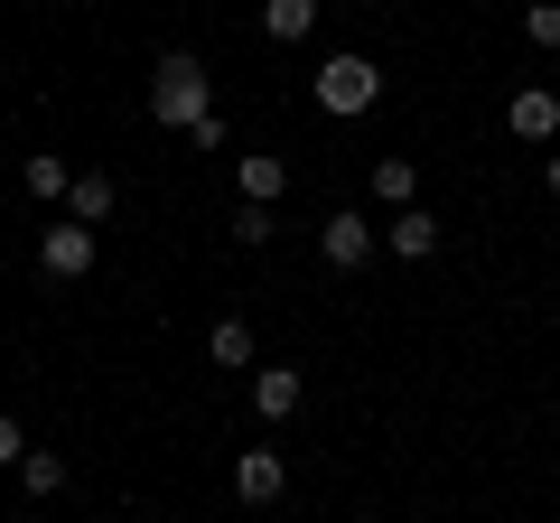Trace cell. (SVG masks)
Here are the masks:
<instances>
[{
	"mask_svg": "<svg viewBox=\"0 0 560 523\" xmlns=\"http://www.w3.org/2000/svg\"><path fill=\"white\" fill-rule=\"evenodd\" d=\"M504 121H514V141H541V150H551V141H560V94H551V84H523V94L504 103Z\"/></svg>",
	"mask_w": 560,
	"mask_h": 523,
	"instance_id": "obj_4",
	"label": "cell"
},
{
	"mask_svg": "<svg viewBox=\"0 0 560 523\" xmlns=\"http://www.w3.org/2000/svg\"><path fill=\"white\" fill-rule=\"evenodd\" d=\"M20 178H28V197H47V206H57L66 187H75V168H66L57 150H28V168H20Z\"/></svg>",
	"mask_w": 560,
	"mask_h": 523,
	"instance_id": "obj_12",
	"label": "cell"
},
{
	"mask_svg": "<svg viewBox=\"0 0 560 523\" xmlns=\"http://www.w3.org/2000/svg\"><path fill=\"white\" fill-rule=\"evenodd\" d=\"M66 216H75V224H103V216H113V178H103V168H84V178L66 187Z\"/></svg>",
	"mask_w": 560,
	"mask_h": 523,
	"instance_id": "obj_10",
	"label": "cell"
},
{
	"mask_svg": "<svg viewBox=\"0 0 560 523\" xmlns=\"http://www.w3.org/2000/svg\"><path fill=\"white\" fill-rule=\"evenodd\" d=\"M261 28H271L280 47H290V38H308V28H318V0H261Z\"/></svg>",
	"mask_w": 560,
	"mask_h": 523,
	"instance_id": "obj_11",
	"label": "cell"
},
{
	"mask_svg": "<svg viewBox=\"0 0 560 523\" xmlns=\"http://www.w3.org/2000/svg\"><path fill=\"white\" fill-rule=\"evenodd\" d=\"M280 187H290V168L271 150H243V206H280Z\"/></svg>",
	"mask_w": 560,
	"mask_h": 523,
	"instance_id": "obj_9",
	"label": "cell"
},
{
	"mask_svg": "<svg viewBox=\"0 0 560 523\" xmlns=\"http://www.w3.org/2000/svg\"><path fill=\"white\" fill-rule=\"evenodd\" d=\"M523 38L551 57V47H560V0H523Z\"/></svg>",
	"mask_w": 560,
	"mask_h": 523,
	"instance_id": "obj_15",
	"label": "cell"
},
{
	"mask_svg": "<svg viewBox=\"0 0 560 523\" xmlns=\"http://www.w3.org/2000/svg\"><path fill=\"white\" fill-rule=\"evenodd\" d=\"M206 113H215V103H206V66L187 57V47H168L160 75H150V121H160V131H197Z\"/></svg>",
	"mask_w": 560,
	"mask_h": 523,
	"instance_id": "obj_1",
	"label": "cell"
},
{
	"mask_svg": "<svg viewBox=\"0 0 560 523\" xmlns=\"http://www.w3.org/2000/svg\"><path fill=\"white\" fill-rule=\"evenodd\" d=\"M374 94H383L374 57H327V66H318V113L355 121V113H374Z\"/></svg>",
	"mask_w": 560,
	"mask_h": 523,
	"instance_id": "obj_2",
	"label": "cell"
},
{
	"mask_svg": "<svg viewBox=\"0 0 560 523\" xmlns=\"http://www.w3.org/2000/svg\"><path fill=\"white\" fill-rule=\"evenodd\" d=\"M541 187H551V197H560V150H551V160H541Z\"/></svg>",
	"mask_w": 560,
	"mask_h": 523,
	"instance_id": "obj_19",
	"label": "cell"
},
{
	"mask_svg": "<svg viewBox=\"0 0 560 523\" xmlns=\"http://www.w3.org/2000/svg\"><path fill=\"white\" fill-rule=\"evenodd\" d=\"M234 234H243V243H271V234H280V216H271V206H243Z\"/></svg>",
	"mask_w": 560,
	"mask_h": 523,
	"instance_id": "obj_17",
	"label": "cell"
},
{
	"mask_svg": "<svg viewBox=\"0 0 560 523\" xmlns=\"http://www.w3.org/2000/svg\"><path fill=\"white\" fill-rule=\"evenodd\" d=\"M20 486H28V496H57V486H66V458H57V449H28V458H20Z\"/></svg>",
	"mask_w": 560,
	"mask_h": 523,
	"instance_id": "obj_14",
	"label": "cell"
},
{
	"mask_svg": "<svg viewBox=\"0 0 560 523\" xmlns=\"http://www.w3.org/2000/svg\"><path fill=\"white\" fill-rule=\"evenodd\" d=\"M318 243H327V262H337V271L374 262V224H364V216H327V224H318Z\"/></svg>",
	"mask_w": 560,
	"mask_h": 523,
	"instance_id": "obj_7",
	"label": "cell"
},
{
	"mask_svg": "<svg viewBox=\"0 0 560 523\" xmlns=\"http://www.w3.org/2000/svg\"><path fill=\"white\" fill-rule=\"evenodd\" d=\"M393 253L401 262H430V253H440V216H430V206H401V216H393Z\"/></svg>",
	"mask_w": 560,
	"mask_h": 523,
	"instance_id": "obj_8",
	"label": "cell"
},
{
	"mask_svg": "<svg viewBox=\"0 0 560 523\" xmlns=\"http://www.w3.org/2000/svg\"><path fill=\"white\" fill-rule=\"evenodd\" d=\"M280 486H290L280 449H243V458H234V496H243V504H280Z\"/></svg>",
	"mask_w": 560,
	"mask_h": 523,
	"instance_id": "obj_5",
	"label": "cell"
},
{
	"mask_svg": "<svg viewBox=\"0 0 560 523\" xmlns=\"http://www.w3.org/2000/svg\"><path fill=\"white\" fill-rule=\"evenodd\" d=\"M300 393H308L300 364H261V374H253V411H261V421H290V411H300Z\"/></svg>",
	"mask_w": 560,
	"mask_h": 523,
	"instance_id": "obj_6",
	"label": "cell"
},
{
	"mask_svg": "<svg viewBox=\"0 0 560 523\" xmlns=\"http://www.w3.org/2000/svg\"><path fill=\"white\" fill-rule=\"evenodd\" d=\"M20 458H28V440H20V421L0 411V467H20Z\"/></svg>",
	"mask_w": 560,
	"mask_h": 523,
	"instance_id": "obj_18",
	"label": "cell"
},
{
	"mask_svg": "<svg viewBox=\"0 0 560 523\" xmlns=\"http://www.w3.org/2000/svg\"><path fill=\"white\" fill-rule=\"evenodd\" d=\"M38 262H47V281H84L94 271V224H47V243H38Z\"/></svg>",
	"mask_w": 560,
	"mask_h": 523,
	"instance_id": "obj_3",
	"label": "cell"
},
{
	"mask_svg": "<svg viewBox=\"0 0 560 523\" xmlns=\"http://www.w3.org/2000/svg\"><path fill=\"white\" fill-rule=\"evenodd\" d=\"M374 197H383V206L401 216V206L420 197V168H411V160H374Z\"/></svg>",
	"mask_w": 560,
	"mask_h": 523,
	"instance_id": "obj_13",
	"label": "cell"
},
{
	"mask_svg": "<svg viewBox=\"0 0 560 523\" xmlns=\"http://www.w3.org/2000/svg\"><path fill=\"white\" fill-rule=\"evenodd\" d=\"M206 356H215V364H253V327H243V318H224L215 337H206Z\"/></svg>",
	"mask_w": 560,
	"mask_h": 523,
	"instance_id": "obj_16",
	"label": "cell"
}]
</instances>
